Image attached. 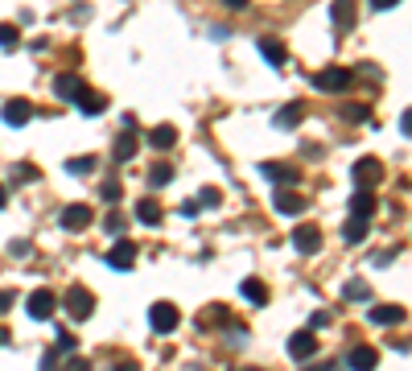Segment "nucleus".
<instances>
[{
	"label": "nucleus",
	"mask_w": 412,
	"mask_h": 371,
	"mask_svg": "<svg viewBox=\"0 0 412 371\" xmlns=\"http://www.w3.org/2000/svg\"><path fill=\"white\" fill-rule=\"evenodd\" d=\"M314 87L326 91V95H342V91L355 87V71H346V66H326L322 74H314Z\"/></svg>",
	"instance_id": "1"
},
{
	"label": "nucleus",
	"mask_w": 412,
	"mask_h": 371,
	"mask_svg": "<svg viewBox=\"0 0 412 371\" xmlns=\"http://www.w3.org/2000/svg\"><path fill=\"white\" fill-rule=\"evenodd\" d=\"M62 301H66V314H71L74 322H87L91 314H95V293H91V289H83V285H71Z\"/></svg>",
	"instance_id": "2"
},
{
	"label": "nucleus",
	"mask_w": 412,
	"mask_h": 371,
	"mask_svg": "<svg viewBox=\"0 0 412 371\" xmlns=\"http://www.w3.org/2000/svg\"><path fill=\"white\" fill-rule=\"evenodd\" d=\"M177 322H182L177 305H170V301H157V305H148V326H153L157 334H170V330H177Z\"/></svg>",
	"instance_id": "3"
},
{
	"label": "nucleus",
	"mask_w": 412,
	"mask_h": 371,
	"mask_svg": "<svg viewBox=\"0 0 412 371\" xmlns=\"http://www.w3.org/2000/svg\"><path fill=\"white\" fill-rule=\"evenodd\" d=\"M25 310H29V318L33 322H49L54 318V310H58V297L49 293V289H33L29 301H25Z\"/></svg>",
	"instance_id": "4"
},
{
	"label": "nucleus",
	"mask_w": 412,
	"mask_h": 371,
	"mask_svg": "<svg viewBox=\"0 0 412 371\" xmlns=\"http://www.w3.org/2000/svg\"><path fill=\"white\" fill-rule=\"evenodd\" d=\"M91 219H95V215H91V206H87V202H71V206L62 211V227H66V231H87Z\"/></svg>",
	"instance_id": "5"
},
{
	"label": "nucleus",
	"mask_w": 412,
	"mask_h": 371,
	"mask_svg": "<svg viewBox=\"0 0 412 371\" xmlns=\"http://www.w3.org/2000/svg\"><path fill=\"white\" fill-rule=\"evenodd\" d=\"M293 244H297L301 256H314L317 247H322V231H317L314 223H301V227L293 231Z\"/></svg>",
	"instance_id": "6"
},
{
	"label": "nucleus",
	"mask_w": 412,
	"mask_h": 371,
	"mask_svg": "<svg viewBox=\"0 0 412 371\" xmlns=\"http://www.w3.org/2000/svg\"><path fill=\"white\" fill-rule=\"evenodd\" d=\"M314 351H317L314 330H297V334L289 338V355L293 359H314Z\"/></svg>",
	"instance_id": "7"
},
{
	"label": "nucleus",
	"mask_w": 412,
	"mask_h": 371,
	"mask_svg": "<svg viewBox=\"0 0 412 371\" xmlns=\"http://www.w3.org/2000/svg\"><path fill=\"white\" fill-rule=\"evenodd\" d=\"M107 264L112 269H120V272H128L132 264H136V244H128V240H120V244L107 252Z\"/></svg>",
	"instance_id": "8"
},
{
	"label": "nucleus",
	"mask_w": 412,
	"mask_h": 371,
	"mask_svg": "<svg viewBox=\"0 0 412 371\" xmlns=\"http://www.w3.org/2000/svg\"><path fill=\"white\" fill-rule=\"evenodd\" d=\"M29 116H33V103H29V99H8V103H4V124L21 128V124H29Z\"/></svg>",
	"instance_id": "9"
},
{
	"label": "nucleus",
	"mask_w": 412,
	"mask_h": 371,
	"mask_svg": "<svg viewBox=\"0 0 412 371\" xmlns=\"http://www.w3.org/2000/svg\"><path fill=\"white\" fill-rule=\"evenodd\" d=\"M74 107H78L83 116H99V112L107 107V99L99 95V91H91V87H83V91L74 95Z\"/></svg>",
	"instance_id": "10"
},
{
	"label": "nucleus",
	"mask_w": 412,
	"mask_h": 371,
	"mask_svg": "<svg viewBox=\"0 0 412 371\" xmlns=\"http://www.w3.org/2000/svg\"><path fill=\"white\" fill-rule=\"evenodd\" d=\"M379 173H384V165H379L375 157H359V161H355V170H351V177H355L359 186H371Z\"/></svg>",
	"instance_id": "11"
},
{
	"label": "nucleus",
	"mask_w": 412,
	"mask_h": 371,
	"mask_svg": "<svg viewBox=\"0 0 412 371\" xmlns=\"http://www.w3.org/2000/svg\"><path fill=\"white\" fill-rule=\"evenodd\" d=\"M272 206H276L281 215H301V211H305V198H301V194H293V190H276Z\"/></svg>",
	"instance_id": "12"
},
{
	"label": "nucleus",
	"mask_w": 412,
	"mask_h": 371,
	"mask_svg": "<svg viewBox=\"0 0 412 371\" xmlns=\"http://www.w3.org/2000/svg\"><path fill=\"white\" fill-rule=\"evenodd\" d=\"M375 206H379V198L371 194L367 186L355 198H351V215H359V219H371V215H375Z\"/></svg>",
	"instance_id": "13"
},
{
	"label": "nucleus",
	"mask_w": 412,
	"mask_h": 371,
	"mask_svg": "<svg viewBox=\"0 0 412 371\" xmlns=\"http://www.w3.org/2000/svg\"><path fill=\"white\" fill-rule=\"evenodd\" d=\"M148 145L161 148V153H165V148H173V145H177V128H173V124H157V128L148 132Z\"/></svg>",
	"instance_id": "14"
},
{
	"label": "nucleus",
	"mask_w": 412,
	"mask_h": 371,
	"mask_svg": "<svg viewBox=\"0 0 412 371\" xmlns=\"http://www.w3.org/2000/svg\"><path fill=\"white\" fill-rule=\"evenodd\" d=\"M260 54H264L268 66H276V71H281V66L289 62V54H285V46H281L276 37H264V42H260Z\"/></svg>",
	"instance_id": "15"
},
{
	"label": "nucleus",
	"mask_w": 412,
	"mask_h": 371,
	"mask_svg": "<svg viewBox=\"0 0 412 371\" xmlns=\"http://www.w3.org/2000/svg\"><path fill=\"white\" fill-rule=\"evenodd\" d=\"M346 363H351V371H375V363H379V355H375L371 346H355Z\"/></svg>",
	"instance_id": "16"
},
{
	"label": "nucleus",
	"mask_w": 412,
	"mask_h": 371,
	"mask_svg": "<svg viewBox=\"0 0 412 371\" xmlns=\"http://www.w3.org/2000/svg\"><path fill=\"white\" fill-rule=\"evenodd\" d=\"M260 173H264V177H272L276 186H297V177H301L293 165H260Z\"/></svg>",
	"instance_id": "17"
},
{
	"label": "nucleus",
	"mask_w": 412,
	"mask_h": 371,
	"mask_svg": "<svg viewBox=\"0 0 412 371\" xmlns=\"http://www.w3.org/2000/svg\"><path fill=\"white\" fill-rule=\"evenodd\" d=\"M330 13H334V25L339 29H355V0H334Z\"/></svg>",
	"instance_id": "18"
},
{
	"label": "nucleus",
	"mask_w": 412,
	"mask_h": 371,
	"mask_svg": "<svg viewBox=\"0 0 412 371\" xmlns=\"http://www.w3.org/2000/svg\"><path fill=\"white\" fill-rule=\"evenodd\" d=\"M240 293L247 297L252 305H268V285H264V281H256V276H247V281H243Z\"/></svg>",
	"instance_id": "19"
},
{
	"label": "nucleus",
	"mask_w": 412,
	"mask_h": 371,
	"mask_svg": "<svg viewBox=\"0 0 412 371\" xmlns=\"http://www.w3.org/2000/svg\"><path fill=\"white\" fill-rule=\"evenodd\" d=\"M371 322H375V326H400V322H404V310H400V305H375V310H371Z\"/></svg>",
	"instance_id": "20"
},
{
	"label": "nucleus",
	"mask_w": 412,
	"mask_h": 371,
	"mask_svg": "<svg viewBox=\"0 0 412 371\" xmlns=\"http://www.w3.org/2000/svg\"><path fill=\"white\" fill-rule=\"evenodd\" d=\"M83 87H87V83H83L78 74H58V78H54V91H58L62 99H74Z\"/></svg>",
	"instance_id": "21"
},
{
	"label": "nucleus",
	"mask_w": 412,
	"mask_h": 371,
	"mask_svg": "<svg viewBox=\"0 0 412 371\" xmlns=\"http://www.w3.org/2000/svg\"><path fill=\"white\" fill-rule=\"evenodd\" d=\"M301 120H305V107H301V103H285V107L276 112V128H297Z\"/></svg>",
	"instance_id": "22"
},
{
	"label": "nucleus",
	"mask_w": 412,
	"mask_h": 371,
	"mask_svg": "<svg viewBox=\"0 0 412 371\" xmlns=\"http://www.w3.org/2000/svg\"><path fill=\"white\" fill-rule=\"evenodd\" d=\"M136 148H141V141H136V136H132V128H128L120 141H116L112 157H116V161H132V157H136Z\"/></svg>",
	"instance_id": "23"
},
{
	"label": "nucleus",
	"mask_w": 412,
	"mask_h": 371,
	"mask_svg": "<svg viewBox=\"0 0 412 371\" xmlns=\"http://www.w3.org/2000/svg\"><path fill=\"white\" fill-rule=\"evenodd\" d=\"M136 219L148 223V227H157V223H161V206H157L153 198H141V202H136Z\"/></svg>",
	"instance_id": "24"
},
{
	"label": "nucleus",
	"mask_w": 412,
	"mask_h": 371,
	"mask_svg": "<svg viewBox=\"0 0 412 371\" xmlns=\"http://www.w3.org/2000/svg\"><path fill=\"white\" fill-rule=\"evenodd\" d=\"M363 235H367V219H359V215H351V223L342 227V240H346V244H359Z\"/></svg>",
	"instance_id": "25"
},
{
	"label": "nucleus",
	"mask_w": 412,
	"mask_h": 371,
	"mask_svg": "<svg viewBox=\"0 0 412 371\" xmlns=\"http://www.w3.org/2000/svg\"><path fill=\"white\" fill-rule=\"evenodd\" d=\"M170 182H173V165L170 161H161V165L148 170V186H170Z\"/></svg>",
	"instance_id": "26"
},
{
	"label": "nucleus",
	"mask_w": 412,
	"mask_h": 371,
	"mask_svg": "<svg viewBox=\"0 0 412 371\" xmlns=\"http://www.w3.org/2000/svg\"><path fill=\"white\" fill-rule=\"evenodd\" d=\"M342 297H346V301H367V297H371V285H367V281H351V285L342 289Z\"/></svg>",
	"instance_id": "27"
},
{
	"label": "nucleus",
	"mask_w": 412,
	"mask_h": 371,
	"mask_svg": "<svg viewBox=\"0 0 412 371\" xmlns=\"http://www.w3.org/2000/svg\"><path fill=\"white\" fill-rule=\"evenodd\" d=\"M17 46H21L17 25H0V49H17Z\"/></svg>",
	"instance_id": "28"
},
{
	"label": "nucleus",
	"mask_w": 412,
	"mask_h": 371,
	"mask_svg": "<svg viewBox=\"0 0 412 371\" xmlns=\"http://www.w3.org/2000/svg\"><path fill=\"white\" fill-rule=\"evenodd\" d=\"M342 116L355 120V124H367L371 120V107H367V103H351V107H342Z\"/></svg>",
	"instance_id": "29"
},
{
	"label": "nucleus",
	"mask_w": 412,
	"mask_h": 371,
	"mask_svg": "<svg viewBox=\"0 0 412 371\" xmlns=\"http://www.w3.org/2000/svg\"><path fill=\"white\" fill-rule=\"evenodd\" d=\"M95 170V157H71L66 161V173H91Z\"/></svg>",
	"instance_id": "30"
},
{
	"label": "nucleus",
	"mask_w": 412,
	"mask_h": 371,
	"mask_svg": "<svg viewBox=\"0 0 412 371\" xmlns=\"http://www.w3.org/2000/svg\"><path fill=\"white\" fill-rule=\"evenodd\" d=\"M218 202H223V194H218L215 186H206V190L198 194V206H218Z\"/></svg>",
	"instance_id": "31"
},
{
	"label": "nucleus",
	"mask_w": 412,
	"mask_h": 371,
	"mask_svg": "<svg viewBox=\"0 0 412 371\" xmlns=\"http://www.w3.org/2000/svg\"><path fill=\"white\" fill-rule=\"evenodd\" d=\"M103 202H120V182H103Z\"/></svg>",
	"instance_id": "32"
},
{
	"label": "nucleus",
	"mask_w": 412,
	"mask_h": 371,
	"mask_svg": "<svg viewBox=\"0 0 412 371\" xmlns=\"http://www.w3.org/2000/svg\"><path fill=\"white\" fill-rule=\"evenodd\" d=\"M103 227H107L112 235H120V231H124V215H116V211H112V215L103 219Z\"/></svg>",
	"instance_id": "33"
},
{
	"label": "nucleus",
	"mask_w": 412,
	"mask_h": 371,
	"mask_svg": "<svg viewBox=\"0 0 412 371\" xmlns=\"http://www.w3.org/2000/svg\"><path fill=\"white\" fill-rule=\"evenodd\" d=\"M13 177H17V182H37V170H33V165H17Z\"/></svg>",
	"instance_id": "34"
},
{
	"label": "nucleus",
	"mask_w": 412,
	"mask_h": 371,
	"mask_svg": "<svg viewBox=\"0 0 412 371\" xmlns=\"http://www.w3.org/2000/svg\"><path fill=\"white\" fill-rule=\"evenodd\" d=\"M8 252H13L17 260H25V256H29V244H25V240H17V244H8Z\"/></svg>",
	"instance_id": "35"
},
{
	"label": "nucleus",
	"mask_w": 412,
	"mask_h": 371,
	"mask_svg": "<svg viewBox=\"0 0 412 371\" xmlns=\"http://www.w3.org/2000/svg\"><path fill=\"white\" fill-rule=\"evenodd\" d=\"M58 351H66V355H71V351H74V338H71V334H66V330L58 334Z\"/></svg>",
	"instance_id": "36"
},
{
	"label": "nucleus",
	"mask_w": 412,
	"mask_h": 371,
	"mask_svg": "<svg viewBox=\"0 0 412 371\" xmlns=\"http://www.w3.org/2000/svg\"><path fill=\"white\" fill-rule=\"evenodd\" d=\"M400 132H404V136H412V107L400 116Z\"/></svg>",
	"instance_id": "37"
},
{
	"label": "nucleus",
	"mask_w": 412,
	"mask_h": 371,
	"mask_svg": "<svg viewBox=\"0 0 412 371\" xmlns=\"http://www.w3.org/2000/svg\"><path fill=\"white\" fill-rule=\"evenodd\" d=\"M66 371H91V363H87V359H71V367Z\"/></svg>",
	"instance_id": "38"
},
{
	"label": "nucleus",
	"mask_w": 412,
	"mask_h": 371,
	"mask_svg": "<svg viewBox=\"0 0 412 371\" xmlns=\"http://www.w3.org/2000/svg\"><path fill=\"white\" fill-rule=\"evenodd\" d=\"M400 0H371V8H396Z\"/></svg>",
	"instance_id": "39"
},
{
	"label": "nucleus",
	"mask_w": 412,
	"mask_h": 371,
	"mask_svg": "<svg viewBox=\"0 0 412 371\" xmlns=\"http://www.w3.org/2000/svg\"><path fill=\"white\" fill-rule=\"evenodd\" d=\"M227 8H247V0H223Z\"/></svg>",
	"instance_id": "40"
},
{
	"label": "nucleus",
	"mask_w": 412,
	"mask_h": 371,
	"mask_svg": "<svg viewBox=\"0 0 412 371\" xmlns=\"http://www.w3.org/2000/svg\"><path fill=\"white\" fill-rule=\"evenodd\" d=\"M112 371H141V367H136L132 359H128V363H120V367H112Z\"/></svg>",
	"instance_id": "41"
},
{
	"label": "nucleus",
	"mask_w": 412,
	"mask_h": 371,
	"mask_svg": "<svg viewBox=\"0 0 412 371\" xmlns=\"http://www.w3.org/2000/svg\"><path fill=\"white\" fill-rule=\"evenodd\" d=\"M13 301H17L13 293H0V310H4V305H13Z\"/></svg>",
	"instance_id": "42"
},
{
	"label": "nucleus",
	"mask_w": 412,
	"mask_h": 371,
	"mask_svg": "<svg viewBox=\"0 0 412 371\" xmlns=\"http://www.w3.org/2000/svg\"><path fill=\"white\" fill-rule=\"evenodd\" d=\"M8 343V330H4V326H0V346Z\"/></svg>",
	"instance_id": "43"
},
{
	"label": "nucleus",
	"mask_w": 412,
	"mask_h": 371,
	"mask_svg": "<svg viewBox=\"0 0 412 371\" xmlns=\"http://www.w3.org/2000/svg\"><path fill=\"white\" fill-rule=\"evenodd\" d=\"M4 202H8V194H4V186H0V206H4Z\"/></svg>",
	"instance_id": "44"
},
{
	"label": "nucleus",
	"mask_w": 412,
	"mask_h": 371,
	"mask_svg": "<svg viewBox=\"0 0 412 371\" xmlns=\"http://www.w3.org/2000/svg\"><path fill=\"white\" fill-rule=\"evenodd\" d=\"M243 371H260V367H243Z\"/></svg>",
	"instance_id": "45"
}]
</instances>
